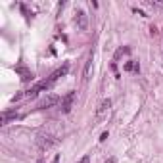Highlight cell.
<instances>
[{
  "label": "cell",
  "instance_id": "1",
  "mask_svg": "<svg viewBox=\"0 0 163 163\" xmlns=\"http://www.w3.org/2000/svg\"><path fill=\"white\" fill-rule=\"evenodd\" d=\"M36 144H39L40 152H44V150L52 148L54 144H58V136H54V134H40L39 138H36Z\"/></svg>",
  "mask_w": 163,
  "mask_h": 163
},
{
  "label": "cell",
  "instance_id": "2",
  "mask_svg": "<svg viewBox=\"0 0 163 163\" xmlns=\"http://www.w3.org/2000/svg\"><path fill=\"white\" fill-rule=\"evenodd\" d=\"M67 71H69V64H64V65L60 67V69H56V71L52 73V75H50L48 79H46V85H48V88H50L52 85H54V83H56L60 77H65V75H67Z\"/></svg>",
  "mask_w": 163,
  "mask_h": 163
},
{
  "label": "cell",
  "instance_id": "3",
  "mask_svg": "<svg viewBox=\"0 0 163 163\" xmlns=\"http://www.w3.org/2000/svg\"><path fill=\"white\" fill-rule=\"evenodd\" d=\"M75 25H77V29H81V31L88 29V15H86L85 10H77L75 12Z\"/></svg>",
  "mask_w": 163,
  "mask_h": 163
},
{
  "label": "cell",
  "instance_id": "4",
  "mask_svg": "<svg viewBox=\"0 0 163 163\" xmlns=\"http://www.w3.org/2000/svg\"><path fill=\"white\" fill-rule=\"evenodd\" d=\"M75 96H77V94L71 90V92H67L65 96L61 98V111H64V113H69V111H71L73 102H75Z\"/></svg>",
  "mask_w": 163,
  "mask_h": 163
},
{
  "label": "cell",
  "instance_id": "5",
  "mask_svg": "<svg viewBox=\"0 0 163 163\" xmlns=\"http://www.w3.org/2000/svg\"><path fill=\"white\" fill-rule=\"evenodd\" d=\"M109 108H111V100L109 98H106V100H102V102L98 104V109H96V121H100L106 115L108 111H109Z\"/></svg>",
  "mask_w": 163,
  "mask_h": 163
},
{
  "label": "cell",
  "instance_id": "6",
  "mask_svg": "<svg viewBox=\"0 0 163 163\" xmlns=\"http://www.w3.org/2000/svg\"><path fill=\"white\" fill-rule=\"evenodd\" d=\"M48 88V85H46V81H42V83H39V85H35V86H31L27 92H25V96H29V98H35L36 94H39L40 90H46Z\"/></svg>",
  "mask_w": 163,
  "mask_h": 163
},
{
  "label": "cell",
  "instance_id": "7",
  "mask_svg": "<svg viewBox=\"0 0 163 163\" xmlns=\"http://www.w3.org/2000/svg\"><path fill=\"white\" fill-rule=\"evenodd\" d=\"M58 102H60V98H58V96H46V98L42 100V102L39 104V109H48V108H54Z\"/></svg>",
  "mask_w": 163,
  "mask_h": 163
},
{
  "label": "cell",
  "instance_id": "8",
  "mask_svg": "<svg viewBox=\"0 0 163 163\" xmlns=\"http://www.w3.org/2000/svg\"><path fill=\"white\" fill-rule=\"evenodd\" d=\"M92 60H94V52H90L86 58V64H85V77H83V81H88L90 79V73H92Z\"/></svg>",
  "mask_w": 163,
  "mask_h": 163
},
{
  "label": "cell",
  "instance_id": "9",
  "mask_svg": "<svg viewBox=\"0 0 163 163\" xmlns=\"http://www.w3.org/2000/svg\"><path fill=\"white\" fill-rule=\"evenodd\" d=\"M21 115H17L15 111H6V113H2V117H0V123L2 125H8V121L10 119H19Z\"/></svg>",
  "mask_w": 163,
  "mask_h": 163
},
{
  "label": "cell",
  "instance_id": "10",
  "mask_svg": "<svg viewBox=\"0 0 163 163\" xmlns=\"http://www.w3.org/2000/svg\"><path fill=\"white\" fill-rule=\"evenodd\" d=\"M123 69L125 71H136V73H138L140 71V65H138V61H127V64L123 65Z\"/></svg>",
  "mask_w": 163,
  "mask_h": 163
},
{
  "label": "cell",
  "instance_id": "11",
  "mask_svg": "<svg viewBox=\"0 0 163 163\" xmlns=\"http://www.w3.org/2000/svg\"><path fill=\"white\" fill-rule=\"evenodd\" d=\"M127 54H130V48H129V46H123V48H119L117 52H115V61H117L121 56H127Z\"/></svg>",
  "mask_w": 163,
  "mask_h": 163
},
{
  "label": "cell",
  "instance_id": "12",
  "mask_svg": "<svg viewBox=\"0 0 163 163\" xmlns=\"http://www.w3.org/2000/svg\"><path fill=\"white\" fill-rule=\"evenodd\" d=\"M15 71H17V73H21V79H23V81H29V79H33V75H31V73L27 71V69H25V67H17V69H15Z\"/></svg>",
  "mask_w": 163,
  "mask_h": 163
},
{
  "label": "cell",
  "instance_id": "13",
  "mask_svg": "<svg viewBox=\"0 0 163 163\" xmlns=\"http://www.w3.org/2000/svg\"><path fill=\"white\" fill-rule=\"evenodd\" d=\"M77 163H90V157H88V155H85V157H81V159H79Z\"/></svg>",
  "mask_w": 163,
  "mask_h": 163
},
{
  "label": "cell",
  "instance_id": "14",
  "mask_svg": "<svg viewBox=\"0 0 163 163\" xmlns=\"http://www.w3.org/2000/svg\"><path fill=\"white\" fill-rule=\"evenodd\" d=\"M133 12H134V14H138V15H144V17H146V14L142 12V10H138V8H133Z\"/></svg>",
  "mask_w": 163,
  "mask_h": 163
},
{
  "label": "cell",
  "instance_id": "15",
  "mask_svg": "<svg viewBox=\"0 0 163 163\" xmlns=\"http://www.w3.org/2000/svg\"><path fill=\"white\" fill-rule=\"evenodd\" d=\"M108 140V133H102V136H100V142H106Z\"/></svg>",
  "mask_w": 163,
  "mask_h": 163
},
{
  "label": "cell",
  "instance_id": "16",
  "mask_svg": "<svg viewBox=\"0 0 163 163\" xmlns=\"http://www.w3.org/2000/svg\"><path fill=\"white\" fill-rule=\"evenodd\" d=\"M150 35H152V36L157 35V29H155V27H150Z\"/></svg>",
  "mask_w": 163,
  "mask_h": 163
},
{
  "label": "cell",
  "instance_id": "17",
  "mask_svg": "<svg viewBox=\"0 0 163 163\" xmlns=\"http://www.w3.org/2000/svg\"><path fill=\"white\" fill-rule=\"evenodd\" d=\"M52 163H60V155H56L54 159H52Z\"/></svg>",
  "mask_w": 163,
  "mask_h": 163
},
{
  "label": "cell",
  "instance_id": "18",
  "mask_svg": "<svg viewBox=\"0 0 163 163\" xmlns=\"http://www.w3.org/2000/svg\"><path fill=\"white\" fill-rule=\"evenodd\" d=\"M106 163H115V157H109V159H106Z\"/></svg>",
  "mask_w": 163,
  "mask_h": 163
},
{
  "label": "cell",
  "instance_id": "19",
  "mask_svg": "<svg viewBox=\"0 0 163 163\" xmlns=\"http://www.w3.org/2000/svg\"><path fill=\"white\" fill-rule=\"evenodd\" d=\"M36 163H46V161H44V159H39V161H36Z\"/></svg>",
  "mask_w": 163,
  "mask_h": 163
}]
</instances>
